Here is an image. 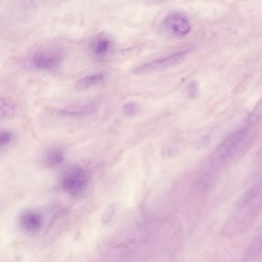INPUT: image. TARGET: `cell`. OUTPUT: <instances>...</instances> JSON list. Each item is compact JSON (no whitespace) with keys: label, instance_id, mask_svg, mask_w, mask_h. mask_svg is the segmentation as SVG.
<instances>
[{"label":"cell","instance_id":"cell-1","mask_svg":"<svg viewBox=\"0 0 262 262\" xmlns=\"http://www.w3.org/2000/svg\"><path fill=\"white\" fill-rule=\"evenodd\" d=\"M261 192L260 182L251 186L241 194L224 225L223 235L230 237L238 236L252 227L261 209Z\"/></svg>","mask_w":262,"mask_h":262},{"label":"cell","instance_id":"cell-2","mask_svg":"<svg viewBox=\"0 0 262 262\" xmlns=\"http://www.w3.org/2000/svg\"><path fill=\"white\" fill-rule=\"evenodd\" d=\"M256 124L248 119L245 127L227 136L213 152L204 172L217 178L225 165L248 147L250 142L248 139V132Z\"/></svg>","mask_w":262,"mask_h":262},{"label":"cell","instance_id":"cell-3","mask_svg":"<svg viewBox=\"0 0 262 262\" xmlns=\"http://www.w3.org/2000/svg\"><path fill=\"white\" fill-rule=\"evenodd\" d=\"M161 28L166 35L180 38L190 33L192 24L185 14L180 11H173L164 17L161 23Z\"/></svg>","mask_w":262,"mask_h":262},{"label":"cell","instance_id":"cell-4","mask_svg":"<svg viewBox=\"0 0 262 262\" xmlns=\"http://www.w3.org/2000/svg\"><path fill=\"white\" fill-rule=\"evenodd\" d=\"M88 177L82 168L73 167L64 174L62 185L64 190L70 194L77 196L82 193L87 187Z\"/></svg>","mask_w":262,"mask_h":262},{"label":"cell","instance_id":"cell-5","mask_svg":"<svg viewBox=\"0 0 262 262\" xmlns=\"http://www.w3.org/2000/svg\"><path fill=\"white\" fill-rule=\"evenodd\" d=\"M190 51V49H186L176 52L138 67L133 72L136 75H144L170 67L179 63Z\"/></svg>","mask_w":262,"mask_h":262},{"label":"cell","instance_id":"cell-6","mask_svg":"<svg viewBox=\"0 0 262 262\" xmlns=\"http://www.w3.org/2000/svg\"><path fill=\"white\" fill-rule=\"evenodd\" d=\"M62 59V55L58 49L42 48L33 52L30 60L34 68L40 70H49L58 66Z\"/></svg>","mask_w":262,"mask_h":262},{"label":"cell","instance_id":"cell-7","mask_svg":"<svg viewBox=\"0 0 262 262\" xmlns=\"http://www.w3.org/2000/svg\"><path fill=\"white\" fill-rule=\"evenodd\" d=\"M19 223L21 227L26 232L35 233L41 229L43 224V219L41 214L38 211L28 209L21 213Z\"/></svg>","mask_w":262,"mask_h":262},{"label":"cell","instance_id":"cell-8","mask_svg":"<svg viewBox=\"0 0 262 262\" xmlns=\"http://www.w3.org/2000/svg\"><path fill=\"white\" fill-rule=\"evenodd\" d=\"M112 40L108 34L101 33L94 36L90 43L93 53L99 57L104 56L110 51Z\"/></svg>","mask_w":262,"mask_h":262},{"label":"cell","instance_id":"cell-9","mask_svg":"<svg viewBox=\"0 0 262 262\" xmlns=\"http://www.w3.org/2000/svg\"><path fill=\"white\" fill-rule=\"evenodd\" d=\"M261 258V235L260 234L255 238L249 246L244 257V260L256 261Z\"/></svg>","mask_w":262,"mask_h":262},{"label":"cell","instance_id":"cell-10","mask_svg":"<svg viewBox=\"0 0 262 262\" xmlns=\"http://www.w3.org/2000/svg\"><path fill=\"white\" fill-rule=\"evenodd\" d=\"M105 77V73H97L80 79L75 85V89L81 91L87 89L101 81Z\"/></svg>","mask_w":262,"mask_h":262},{"label":"cell","instance_id":"cell-11","mask_svg":"<svg viewBox=\"0 0 262 262\" xmlns=\"http://www.w3.org/2000/svg\"><path fill=\"white\" fill-rule=\"evenodd\" d=\"M64 159L62 151L58 148H52L46 154L45 161L49 167H55L60 165Z\"/></svg>","mask_w":262,"mask_h":262},{"label":"cell","instance_id":"cell-12","mask_svg":"<svg viewBox=\"0 0 262 262\" xmlns=\"http://www.w3.org/2000/svg\"><path fill=\"white\" fill-rule=\"evenodd\" d=\"M15 139V135L9 130H0V150L8 148L12 145Z\"/></svg>","mask_w":262,"mask_h":262},{"label":"cell","instance_id":"cell-13","mask_svg":"<svg viewBox=\"0 0 262 262\" xmlns=\"http://www.w3.org/2000/svg\"><path fill=\"white\" fill-rule=\"evenodd\" d=\"M15 113V107L10 103L0 97V118H8Z\"/></svg>","mask_w":262,"mask_h":262},{"label":"cell","instance_id":"cell-14","mask_svg":"<svg viewBox=\"0 0 262 262\" xmlns=\"http://www.w3.org/2000/svg\"><path fill=\"white\" fill-rule=\"evenodd\" d=\"M186 95L188 98L194 99L199 95V84L195 80L189 83L186 88Z\"/></svg>","mask_w":262,"mask_h":262},{"label":"cell","instance_id":"cell-15","mask_svg":"<svg viewBox=\"0 0 262 262\" xmlns=\"http://www.w3.org/2000/svg\"><path fill=\"white\" fill-rule=\"evenodd\" d=\"M139 110L138 104L133 101H129L125 103L122 107V111L125 116L132 117L134 116Z\"/></svg>","mask_w":262,"mask_h":262},{"label":"cell","instance_id":"cell-16","mask_svg":"<svg viewBox=\"0 0 262 262\" xmlns=\"http://www.w3.org/2000/svg\"><path fill=\"white\" fill-rule=\"evenodd\" d=\"M146 4L148 5H157L166 0H144Z\"/></svg>","mask_w":262,"mask_h":262}]
</instances>
